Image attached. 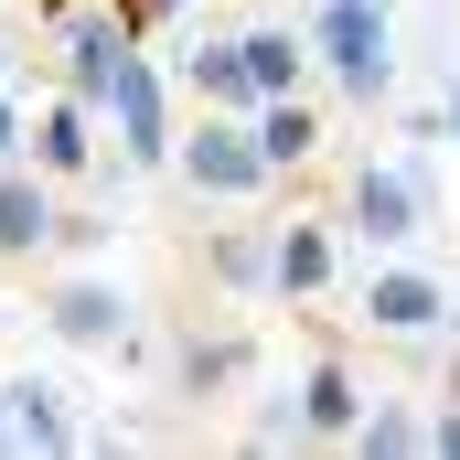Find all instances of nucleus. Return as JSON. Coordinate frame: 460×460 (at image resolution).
I'll use <instances>...</instances> for the list:
<instances>
[{"label":"nucleus","instance_id":"obj_23","mask_svg":"<svg viewBox=\"0 0 460 460\" xmlns=\"http://www.w3.org/2000/svg\"><path fill=\"white\" fill-rule=\"evenodd\" d=\"M450 150H460V75H450Z\"/></svg>","mask_w":460,"mask_h":460},{"label":"nucleus","instance_id":"obj_19","mask_svg":"<svg viewBox=\"0 0 460 460\" xmlns=\"http://www.w3.org/2000/svg\"><path fill=\"white\" fill-rule=\"evenodd\" d=\"M108 215H86V204H65V215H54V246H43V257H97V246H108Z\"/></svg>","mask_w":460,"mask_h":460},{"label":"nucleus","instance_id":"obj_24","mask_svg":"<svg viewBox=\"0 0 460 460\" xmlns=\"http://www.w3.org/2000/svg\"><path fill=\"white\" fill-rule=\"evenodd\" d=\"M0 86H11V54H0Z\"/></svg>","mask_w":460,"mask_h":460},{"label":"nucleus","instance_id":"obj_21","mask_svg":"<svg viewBox=\"0 0 460 460\" xmlns=\"http://www.w3.org/2000/svg\"><path fill=\"white\" fill-rule=\"evenodd\" d=\"M429 450H439V460H460V396L439 407V418H429Z\"/></svg>","mask_w":460,"mask_h":460},{"label":"nucleus","instance_id":"obj_4","mask_svg":"<svg viewBox=\"0 0 460 460\" xmlns=\"http://www.w3.org/2000/svg\"><path fill=\"white\" fill-rule=\"evenodd\" d=\"M172 172H182L204 204H257V193L279 182V161L257 150V118H246V108H193L182 150H172Z\"/></svg>","mask_w":460,"mask_h":460},{"label":"nucleus","instance_id":"obj_2","mask_svg":"<svg viewBox=\"0 0 460 460\" xmlns=\"http://www.w3.org/2000/svg\"><path fill=\"white\" fill-rule=\"evenodd\" d=\"M343 226L375 246V257H396V246H418V235L439 226V172H429V150L407 139L396 161H364L343 182Z\"/></svg>","mask_w":460,"mask_h":460},{"label":"nucleus","instance_id":"obj_13","mask_svg":"<svg viewBox=\"0 0 460 460\" xmlns=\"http://www.w3.org/2000/svg\"><path fill=\"white\" fill-rule=\"evenodd\" d=\"M300 418H311V439H343L364 429V375H353L343 353H311V375H300Z\"/></svg>","mask_w":460,"mask_h":460},{"label":"nucleus","instance_id":"obj_11","mask_svg":"<svg viewBox=\"0 0 460 460\" xmlns=\"http://www.w3.org/2000/svg\"><path fill=\"white\" fill-rule=\"evenodd\" d=\"M204 279L226 300H279V226H215L204 235Z\"/></svg>","mask_w":460,"mask_h":460},{"label":"nucleus","instance_id":"obj_8","mask_svg":"<svg viewBox=\"0 0 460 460\" xmlns=\"http://www.w3.org/2000/svg\"><path fill=\"white\" fill-rule=\"evenodd\" d=\"M97 128H108V108H86L75 86H54V97L32 108V161H43L54 182H86V172H97Z\"/></svg>","mask_w":460,"mask_h":460},{"label":"nucleus","instance_id":"obj_16","mask_svg":"<svg viewBox=\"0 0 460 460\" xmlns=\"http://www.w3.org/2000/svg\"><path fill=\"white\" fill-rule=\"evenodd\" d=\"M257 150H268L279 172L322 161V108H311V97H257Z\"/></svg>","mask_w":460,"mask_h":460},{"label":"nucleus","instance_id":"obj_6","mask_svg":"<svg viewBox=\"0 0 460 460\" xmlns=\"http://www.w3.org/2000/svg\"><path fill=\"white\" fill-rule=\"evenodd\" d=\"M0 450H86V418H75V385L22 364L0 375Z\"/></svg>","mask_w":460,"mask_h":460},{"label":"nucleus","instance_id":"obj_1","mask_svg":"<svg viewBox=\"0 0 460 460\" xmlns=\"http://www.w3.org/2000/svg\"><path fill=\"white\" fill-rule=\"evenodd\" d=\"M311 54L353 108L396 97V0H311Z\"/></svg>","mask_w":460,"mask_h":460},{"label":"nucleus","instance_id":"obj_12","mask_svg":"<svg viewBox=\"0 0 460 460\" xmlns=\"http://www.w3.org/2000/svg\"><path fill=\"white\" fill-rule=\"evenodd\" d=\"M332 279H343L332 215H289V226H279V300H332Z\"/></svg>","mask_w":460,"mask_h":460},{"label":"nucleus","instance_id":"obj_15","mask_svg":"<svg viewBox=\"0 0 460 460\" xmlns=\"http://www.w3.org/2000/svg\"><path fill=\"white\" fill-rule=\"evenodd\" d=\"M182 86H193V108H246V118H257L246 43H193V54H182Z\"/></svg>","mask_w":460,"mask_h":460},{"label":"nucleus","instance_id":"obj_14","mask_svg":"<svg viewBox=\"0 0 460 460\" xmlns=\"http://www.w3.org/2000/svg\"><path fill=\"white\" fill-rule=\"evenodd\" d=\"M235 43H246L257 97H300V75L322 65V54H311V22H300V32H289V22H257V32H235Z\"/></svg>","mask_w":460,"mask_h":460},{"label":"nucleus","instance_id":"obj_3","mask_svg":"<svg viewBox=\"0 0 460 460\" xmlns=\"http://www.w3.org/2000/svg\"><path fill=\"white\" fill-rule=\"evenodd\" d=\"M353 322H364L375 343H439V332H460V289L439 279V268H418V257L396 246V257H375V268H364V289H353Z\"/></svg>","mask_w":460,"mask_h":460},{"label":"nucleus","instance_id":"obj_10","mask_svg":"<svg viewBox=\"0 0 460 460\" xmlns=\"http://www.w3.org/2000/svg\"><path fill=\"white\" fill-rule=\"evenodd\" d=\"M54 215H65V204H54V172H43V161H0V257L32 268V257L54 246Z\"/></svg>","mask_w":460,"mask_h":460},{"label":"nucleus","instance_id":"obj_5","mask_svg":"<svg viewBox=\"0 0 460 460\" xmlns=\"http://www.w3.org/2000/svg\"><path fill=\"white\" fill-rule=\"evenodd\" d=\"M43 332L65 353H118L139 332V300H128L118 279H97V268H65V279L43 289Z\"/></svg>","mask_w":460,"mask_h":460},{"label":"nucleus","instance_id":"obj_7","mask_svg":"<svg viewBox=\"0 0 460 460\" xmlns=\"http://www.w3.org/2000/svg\"><path fill=\"white\" fill-rule=\"evenodd\" d=\"M108 128H118V161L128 172H172L182 128H172V86H161L150 54H128V75H118V97H108Z\"/></svg>","mask_w":460,"mask_h":460},{"label":"nucleus","instance_id":"obj_18","mask_svg":"<svg viewBox=\"0 0 460 460\" xmlns=\"http://www.w3.org/2000/svg\"><path fill=\"white\" fill-rule=\"evenodd\" d=\"M235 439H246V450H311V418H300V385H289V396H257Z\"/></svg>","mask_w":460,"mask_h":460},{"label":"nucleus","instance_id":"obj_22","mask_svg":"<svg viewBox=\"0 0 460 460\" xmlns=\"http://www.w3.org/2000/svg\"><path fill=\"white\" fill-rule=\"evenodd\" d=\"M128 11H139V32H161V22H182L193 0H128Z\"/></svg>","mask_w":460,"mask_h":460},{"label":"nucleus","instance_id":"obj_9","mask_svg":"<svg viewBox=\"0 0 460 460\" xmlns=\"http://www.w3.org/2000/svg\"><path fill=\"white\" fill-rule=\"evenodd\" d=\"M246 375H257V343H246V332H182V343H172V396H182V407H215Z\"/></svg>","mask_w":460,"mask_h":460},{"label":"nucleus","instance_id":"obj_20","mask_svg":"<svg viewBox=\"0 0 460 460\" xmlns=\"http://www.w3.org/2000/svg\"><path fill=\"white\" fill-rule=\"evenodd\" d=\"M32 150V108H22V86H0V161H22Z\"/></svg>","mask_w":460,"mask_h":460},{"label":"nucleus","instance_id":"obj_17","mask_svg":"<svg viewBox=\"0 0 460 460\" xmlns=\"http://www.w3.org/2000/svg\"><path fill=\"white\" fill-rule=\"evenodd\" d=\"M353 450H364V460H418V450H429V418H418V396H364V429H353Z\"/></svg>","mask_w":460,"mask_h":460}]
</instances>
